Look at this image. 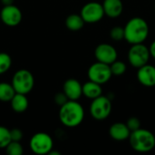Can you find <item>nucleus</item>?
Instances as JSON below:
<instances>
[{
  "label": "nucleus",
  "mask_w": 155,
  "mask_h": 155,
  "mask_svg": "<svg viewBox=\"0 0 155 155\" xmlns=\"http://www.w3.org/2000/svg\"><path fill=\"white\" fill-rule=\"evenodd\" d=\"M94 56L98 62L111 64L117 60L118 54L116 49L112 45L104 43L96 46L94 50Z\"/></svg>",
  "instance_id": "nucleus-11"
},
{
  "label": "nucleus",
  "mask_w": 155,
  "mask_h": 155,
  "mask_svg": "<svg viewBox=\"0 0 155 155\" xmlns=\"http://www.w3.org/2000/svg\"><path fill=\"white\" fill-rule=\"evenodd\" d=\"M53 146L54 143L52 137L45 133L35 134L30 141V148L35 154H48L53 150Z\"/></svg>",
  "instance_id": "nucleus-8"
},
{
  "label": "nucleus",
  "mask_w": 155,
  "mask_h": 155,
  "mask_svg": "<svg viewBox=\"0 0 155 155\" xmlns=\"http://www.w3.org/2000/svg\"><path fill=\"white\" fill-rule=\"evenodd\" d=\"M102 86L101 84L94 83L93 81H88L83 85V94L91 100L97 98L98 96L102 95Z\"/></svg>",
  "instance_id": "nucleus-17"
},
{
  "label": "nucleus",
  "mask_w": 155,
  "mask_h": 155,
  "mask_svg": "<svg viewBox=\"0 0 155 155\" xmlns=\"http://www.w3.org/2000/svg\"><path fill=\"white\" fill-rule=\"evenodd\" d=\"M104 15L110 18L119 17L124 11V5L122 0H104L102 4Z\"/></svg>",
  "instance_id": "nucleus-15"
},
{
  "label": "nucleus",
  "mask_w": 155,
  "mask_h": 155,
  "mask_svg": "<svg viewBox=\"0 0 155 155\" xmlns=\"http://www.w3.org/2000/svg\"><path fill=\"white\" fill-rule=\"evenodd\" d=\"M131 131L127 127L126 124L115 123L109 128V135L112 139L117 142H123L129 139Z\"/></svg>",
  "instance_id": "nucleus-14"
},
{
  "label": "nucleus",
  "mask_w": 155,
  "mask_h": 155,
  "mask_svg": "<svg viewBox=\"0 0 155 155\" xmlns=\"http://www.w3.org/2000/svg\"><path fill=\"white\" fill-rule=\"evenodd\" d=\"M10 135H11V141H15V142H20L23 138V133L19 129L10 130Z\"/></svg>",
  "instance_id": "nucleus-26"
},
{
  "label": "nucleus",
  "mask_w": 155,
  "mask_h": 155,
  "mask_svg": "<svg viewBox=\"0 0 155 155\" xmlns=\"http://www.w3.org/2000/svg\"><path fill=\"white\" fill-rule=\"evenodd\" d=\"M15 91L11 84L7 83H0V101L10 102L15 95Z\"/></svg>",
  "instance_id": "nucleus-19"
},
{
  "label": "nucleus",
  "mask_w": 155,
  "mask_h": 155,
  "mask_svg": "<svg viewBox=\"0 0 155 155\" xmlns=\"http://www.w3.org/2000/svg\"><path fill=\"white\" fill-rule=\"evenodd\" d=\"M111 112L112 103L108 97L100 95L92 100V104L90 105V114L94 119L97 121H104L109 117Z\"/></svg>",
  "instance_id": "nucleus-6"
},
{
  "label": "nucleus",
  "mask_w": 155,
  "mask_h": 155,
  "mask_svg": "<svg viewBox=\"0 0 155 155\" xmlns=\"http://www.w3.org/2000/svg\"><path fill=\"white\" fill-rule=\"evenodd\" d=\"M110 68H111L112 74L114 76H121L127 70L125 63H124L123 61H119V60H115L113 64H111Z\"/></svg>",
  "instance_id": "nucleus-20"
},
{
  "label": "nucleus",
  "mask_w": 155,
  "mask_h": 155,
  "mask_svg": "<svg viewBox=\"0 0 155 155\" xmlns=\"http://www.w3.org/2000/svg\"><path fill=\"white\" fill-rule=\"evenodd\" d=\"M84 21L81 15L72 14L68 15L65 19V26L71 31H78L82 29L84 25Z\"/></svg>",
  "instance_id": "nucleus-18"
},
{
  "label": "nucleus",
  "mask_w": 155,
  "mask_h": 155,
  "mask_svg": "<svg viewBox=\"0 0 155 155\" xmlns=\"http://www.w3.org/2000/svg\"><path fill=\"white\" fill-rule=\"evenodd\" d=\"M149 51H150L151 56L155 59V40L151 44V45H150V47H149Z\"/></svg>",
  "instance_id": "nucleus-28"
},
{
  "label": "nucleus",
  "mask_w": 155,
  "mask_h": 155,
  "mask_svg": "<svg viewBox=\"0 0 155 155\" xmlns=\"http://www.w3.org/2000/svg\"><path fill=\"white\" fill-rule=\"evenodd\" d=\"M150 57L151 54L149 48L143 45V43L132 45L128 52V61L130 64L137 69L148 64Z\"/></svg>",
  "instance_id": "nucleus-5"
},
{
  "label": "nucleus",
  "mask_w": 155,
  "mask_h": 155,
  "mask_svg": "<svg viewBox=\"0 0 155 155\" xmlns=\"http://www.w3.org/2000/svg\"><path fill=\"white\" fill-rule=\"evenodd\" d=\"M35 79L31 72L26 69L18 70L13 76L12 85L15 93L27 94L34 87Z\"/></svg>",
  "instance_id": "nucleus-4"
},
{
  "label": "nucleus",
  "mask_w": 155,
  "mask_h": 155,
  "mask_svg": "<svg viewBox=\"0 0 155 155\" xmlns=\"http://www.w3.org/2000/svg\"><path fill=\"white\" fill-rule=\"evenodd\" d=\"M63 91L68 100L77 101L83 95V85L78 80L71 78L64 82Z\"/></svg>",
  "instance_id": "nucleus-13"
},
{
  "label": "nucleus",
  "mask_w": 155,
  "mask_h": 155,
  "mask_svg": "<svg viewBox=\"0 0 155 155\" xmlns=\"http://www.w3.org/2000/svg\"><path fill=\"white\" fill-rule=\"evenodd\" d=\"M126 125L129 128V130L131 132H134L135 130H138L141 128V121L137 118V117H130L127 122H126Z\"/></svg>",
  "instance_id": "nucleus-25"
},
{
  "label": "nucleus",
  "mask_w": 155,
  "mask_h": 155,
  "mask_svg": "<svg viewBox=\"0 0 155 155\" xmlns=\"http://www.w3.org/2000/svg\"><path fill=\"white\" fill-rule=\"evenodd\" d=\"M12 64V59L6 53H0V74L7 72Z\"/></svg>",
  "instance_id": "nucleus-22"
},
{
  "label": "nucleus",
  "mask_w": 155,
  "mask_h": 155,
  "mask_svg": "<svg viewBox=\"0 0 155 155\" xmlns=\"http://www.w3.org/2000/svg\"><path fill=\"white\" fill-rule=\"evenodd\" d=\"M87 74L90 81L97 83L101 85L106 84L113 76L110 64L98 61L89 67Z\"/></svg>",
  "instance_id": "nucleus-7"
},
{
  "label": "nucleus",
  "mask_w": 155,
  "mask_h": 155,
  "mask_svg": "<svg viewBox=\"0 0 155 155\" xmlns=\"http://www.w3.org/2000/svg\"><path fill=\"white\" fill-rule=\"evenodd\" d=\"M6 153L8 155H22L24 153V149L20 142L11 141L7 146L5 147Z\"/></svg>",
  "instance_id": "nucleus-21"
},
{
  "label": "nucleus",
  "mask_w": 155,
  "mask_h": 155,
  "mask_svg": "<svg viewBox=\"0 0 155 155\" xmlns=\"http://www.w3.org/2000/svg\"><path fill=\"white\" fill-rule=\"evenodd\" d=\"M54 101H55V104H56L57 105H60V106H61V105H63L64 103H66V102L68 101V99H67L66 95H65L64 93H62V94H58L55 95Z\"/></svg>",
  "instance_id": "nucleus-27"
},
{
  "label": "nucleus",
  "mask_w": 155,
  "mask_h": 155,
  "mask_svg": "<svg viewBox=\"0 0 155 155\" xmlns=\"http://www.w3.org/2000/svg\"><path fill=\"white\" fill-rule=\"evenodd\" d=\"M124 39L131 45L143 43L150 33L148 23L142 17L135 16L131 18L124 27Z\"/></svg>",
  "instance_id": "nucleus-1"
},
{
  "label": "nucleus",
  "mask_w": 155,
  "mask_h": 155,
  "mask_svg": "<svg viewBox=\"0 0 155 155\" xmlns=\"http://www.w3.org/2000/svg\"><path fill=\"white\" fill-rule=\"evenodd\" d=\"M25 95L26 94H18V93L15 94V95L13 96V98L10 101L11 107L14 112H15L17 114H21V113H24L25 111H26L29 104H28V99Z\"/></svg>",
  "instance_id": "nucleus-16"
},
{
  "label": "nucleus",
  "mask_w": 155,
  "mask_h": 155,
  "mask_svg": "<svg viewBox=\"0 0 155 155\" xmlns=\"http://www.w3.org/2000/svg\"><path fill=\"white\" fill-rule=\"evenodd\" d=\"M15 0H1L2 4L4 5H13Z\"/></svg>",
  "instance_id": "nucleus-29"
},
{
  "label": "nucleus",
  "mask_w": 155,
  "mask_h": 155,
  "mask_svg": "<svg viewBox=\"0 0 155 155\" xmlns=\"http://www.w3.org/2000/svg\"><path fill=\"white\" fill-rule=\"evenodd\" d=\"M138 82L145 87L155 86V66L146 64L138 68L137 71Z\"/></svg>",
  "instance_id": "nucleus-12"
},
{
  "label": "nucleus",
  "mask_w": 155,
  "mask_h": 155,
  "mask_svg": "<svg viewBox=\"0 0 155 155\" xmlns=\"http://www.w3.org/2000/svg\"><path fill=\"white\" fill-rule=\"evenodd\" d=\"M22 12L21 10L13 5H4L0 13V18L2 22L7 26H16L22 21Z\"/></svg>",
  "instance_id": "nucleus-10"
},
{
  "label": "nucleus",
  "mask_w": 155,
  "mask_h": 155,
  "mask_svg": "<svg viewBox=\"0 0 155 155\" xmlns=\"http://www.w3.org/2000/svg\"><path fill=\"white\" fill-rule=\"evenodd\" d=\"M80 15L85 23H97L104 16L103 5L97 2H89L83 6Z\"/></svg>",
  "instance_id": "nucleus-9"
},
{
  "label": "nucleus",
  "mask_w": 155,
  "mask_h": 155,
  "mask_svg": "<svg viewBox=\"0 0 155 155\" xmlns=\"http://www.w3.org/2000/svg\"><path fill=\"white\" fill-rule=\"evenodd\" d=\"M48 154L49 155H60L61 153H60L59 152H54V151H53V150H52V151H51V152H50Z\"/></svg>",
  "instance_id": "nucleus-30"
},
{
  "label": "nucleus",
  "mask_w": 155,
  "mask_h": 155,
  "mask_svg": "<svg viewBox=\"0 0 155 155\" xmlns=\"http://www.w3.org/2000/svg\"><path fill=\"white\" fill-rule=\"evenodd\" d=\"M154 8H155V5H154Z\"/></svg>",
  "instance_id": "nucleus-31"
},
{
  "label": "nucleus",
  "mask_w": 155,
  "mask_h": 155,
  "mask_svg": "<svg viewBox=\"0 0 155 155\" xmlns=\"http://www.w3.org/2000/svg\"><path fill=\"white\" fill-rule=\"evenodd\" d=\"M59 118L61 123L66 127H76L84 121V110L77 101L68 100L61 105Z\"/></svg>",
  "instance_id": "nucleus-2"
},
{
  "label": "nucleus",
  "mask_w": 155,
  "mask_h": 155,
  "mask_svg": "<svg viewBox=\"0 0 155 155\" xmlns=\"http://www.w3.org/2000/svg\"><path fill=\"white\" fill-rule=\"evenodd\" d=\"M110 37L114 41H122L124 39V29L121 26H114L110 31Z\"/></svg>",
  "instance_id": "nucleus-24"
},
{
  "label": "nucleus",
  "mask_w": 155,
  "mask_h": 155,
  "mask_svg": "<svg viewBox=\"0 0 155 155\" xmlns=\"http://www.w3.org/2000/svg\"><path fill=\"white\" fill-rule=\"evenodd\" d=\"M10 142V130H8L5 126H0V148H5Z\"/></svg>",
  "instance_id": "nucleus-23"
},
{
  "label": "nucleus",
  "mask_w": 155,
  "mask_h": 155,
  "mask_svg": "<svg viewBox=\"0 0 155 155\" xmlns=\"http://www.w3.org/2000/svg\"><path fill=\"white\" fill-rule=\"evenodd\" d=\"M130 145L137 153H149L155 147V135L149 130L140 128L131 132Z\"/></svg>",
  "instance_id": "nucleus-3"
}]
</instances>
